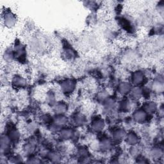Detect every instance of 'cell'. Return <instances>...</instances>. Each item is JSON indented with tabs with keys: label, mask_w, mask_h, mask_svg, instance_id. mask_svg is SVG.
I'll return each mask as SVG.
<instances>
[{
	"label": "cell",
	"mask_w": 164,
	"mask_h": 164,
	"mask_svg": "<svg viewBox=\"0 0 164 164\" xmlns=\"http://www.w3.org/2000/svg\"><path fill=\"white\" fill-rule=\"evenodd\" d=\"M4 25L8 27V28H12L14 26L16 23V18L15 16L12 13L8 12L6 13V16H4Z\"/></svg>",
	"instance_id": "obj_1"
},
{
	"label": "cell",
	"mask_w": 164,
	"mask_h": 164,
	"mask_svg": "<svg viewBox=\"0 0 164 164\" xmlns=\"http://www.w3.org/2000/svg\"><path fill=\"white\" fill-rule=\"evenodd\" d=\"M75 87V85L73 81L67 80L65 81H63V83L61 84V89L63 92L66 93H70L73 90Z\"/></svg>",
	"instance_id": "obj_2"
},
{
	"label": "cell",
	"mask_w": 164,
	"mask_h": 164,
	"mask_svg": "<svg viewBox=\"0 0 164 164\" xmlns=\"http://www.w3.org/2000/svg\"><path fill=\"white\" fill-rule=\"evenodd\" d=\"M144 78V75L142 72L141 71L135 72L133 74V76H132V78H131L132 83L135 85L142 83Z\"/></svg>",
	"instance_id": "obj_3"
},
{
	"label": "cell",
	"mask_w": 164,
	"mask_h": 164,
	"mask_svg": "<svg viewBox=\"0 0 164 164\" xmlns=\"http://www.w3.org/2000/svg\"><path fill=\"white\" fill-rule=\"evenodd\" d=\"M126 140L127 144L134 145L137 144L139 142V136L135 134V133L131 132V133H130L126 135Z\"/></svg>",
	"instance_id": "obj_4"
},
{
	"label": "cell",
	"mask_w": 164,
	"mask_h": 164,
	"mask_svg": "<svg viewBox=\"0 0 164 164\" xmlns=\"http://www.w3.org/2000/svg\"><path fill=\"white\" fill-rule=\"evenodd\" d=\"M12 83L17 86V88H22L26 85L25 79L19 75L15 76L14 78L12 80Z\"/></svg>",
	"instance_id": "obj_5"
},
{
	"label": "cell",
	"mask_w": 164,
	"mask_h": 164,
	"mask_svg": "<svg viewBox=\"0 0 164 164\" xmlns=\"http://www.w3.org/2000/svg\"><path fill=\"white\" fill-rule=\"evenodd\" d=\"M146 112L144 110H137L133 114L134 119L138 122H142L146 119Z\"/></svg>",
	"instance_id": "obj_6"
},
{
	"label": "cell",
	"mask_w": 164,
	"mask_h": 164,
	"mask_svg": "<svg viewBox=\"0 0 164 164\" xmlns=\"http://www.w3.org/2000/svg\"><path fill=\"white\" fill-rule=\"evenodd\" d=\"M145 110L148 112H154L157 109V104L153 101H148L144 104Z\"/></svg>",
	"instance_id": "obj_7"
},
{
	"label": "cell",
	"mask_w": 164,
	"mask_h": 164,
	"mask_svg": "<svg viewBox=\"0 0 164 164\" xmlns=\"http://www.w3.org/2000/svg\"><path fill=\"white\" fill-rule=\"evenodd\" d=\"M93 129L95 131H99L103 129L104 127V122L101 119H96L93 122V124L92 126Z\"/></svg>",
	"instance_id": "obj_8"
},
{
	"label": "cell",
	"mask_w": 164,
	"mask_h": 164,
	"mask_svg": "<svg viewBox=\"0 0 164 164\" xmlns=\"http://www.w3.org/2000/svg\"><path fill=\"white\" fill-rule=\"evenodd\" d=\"M60 136L63 139H69L72 136V131L70 129H63L61 130Z\"/></svg>",
	"instance_id": "obj_9"
},
{
	"label": "cell",
	"mask_w": 164,
	"mask_h": 164,
	"mask_svg": "<svg viewBox=\"0 0 164 164\" xmlns=\"http://www.w3.org/2000/svg\"><path fill=\"white\" fill-rule=\"evenodd\" d=\"M130 87L131 86L129 83H126V82H123V83H122L119 85V91L121 93L124 94L130 92V90L131 89Z\"/></svg>",
	"instance_id": "obj_10"
},
{
	"label": "cell",
	"mask_w": 164,
	"mask_h": 164,
	"mask_svg": "<svg viewBox=\"0 0 164 164\" xmlns=\"http://www.w3.org/2000/svg\"><path fill=\"white\" fill-rule=\"evenodd\" d=\"M126 136L124 131L122 129H119L114 132V137L116 139L121 140Z\"/></svg>",
	"instance_id": "obj_11"
},
{
	"label": "cell",
	"mask_w": 164,
	"mask_h": 164,
	"mask_svg": "<svg viewBox=\"0 0 164 164\" xmlns=\"http://www.w3.org/2000/svg\"><path fill=\"white\" fill-rule=\"evenodd\" d=\"M151 155L154 158H160V157L162 155V152L159 148H155L151 151Z\"/></svg>",
	"instance_id": "obj_12"
},
{
	"label": "cell",
	"mask_w": 164,
	"mask_h": 164,
	"mask_svg": "<svg viewBox=\"0 0 164 164\" xmlns=\"http://www.w3.org/2000/svg\"><path fill=\"white\" fill-rule=\"evenodd\" d=\"M84 152H86V151H85V150H83V153H84ZM80 153H82V152H81ZM81 155H82V156H85V155H84V154H81Z\"/></svg>",
	"instance_id": "obj_13"
}]
</instances>
